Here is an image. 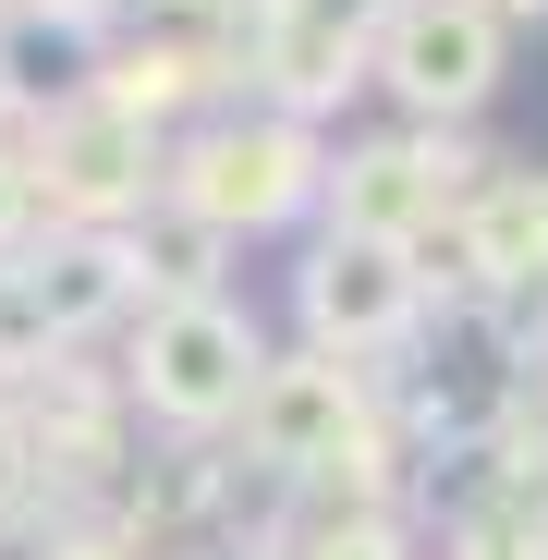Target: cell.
<instances>
[{"mask_svg":"<svg viewBox=\"0 0 548 560\" xmlns=\"http://www.w3.org/2000/svg\"><path fill=\"white\" fill-rule=\"evenodd\" d=\"M329 147H341V135H317V122H293V110H268V98H232V110H208L196 135H171V183H159V208L208 220L220 244L317 232V220H329Z\"/></svg>","mask_w":548,"mask_h":560,"instance_id":"obj_1","label":"cell"},{"mask_svg":"<svg viewBox=\"0 0 548 560\" xmlns=\"http://www.w3.org/2000/svg\"><path fill=\"white\" fill-rule=\"evenodd\" d=\"M281 365V341L256 329V305L244 293H220V305H147L135 329H123V402H135V427H171L183 451H220L244 415H256V378Z\"/></svg>","mask_w":548,"mask_h":560,"instance_id":"obj_2","label":"cell"},{"mask_svg":"<svg viewBox=\"0 0 548 560\" xmlns=\"http://www.w3.org/2000/svg\"><path fill=\"white\" fill-rule=\"evenodd\" d=\"M488 196V159L476 135H427V122H378V135H341L329 147V232H365V244H427Z\"/></svg>","mask_w":548,"mask_h":560,"instance_id":"obj_3","label":"cell"},{"mask_svg":"<svg viewBox=\"0 0 548 560\" xmlns=\"http://www.w3.org/2000/svg\"><path fill=\"white\" fill-rule=\"evenodd\" d=\"M427 317H439V293L403 244H365V232H329V220L293 244V341H317L341 365H390Z\"/></svg>","mask_w":548,"mask_h":560,"instance_id":"obj_4","label":"cell"},{"mask_svg":"<svg viewBox=\"0 0 548 560\" xmlns=\"http://www.w3.org/2000/svg\"><path fill=\"white\" fill-rule=\"evenodd\" d=\"M512 73V25L488 0H390L378 13V98L427 135H464Z\"/></svg>","mask_w":548,"mask_h":560,"instance_id":"obj_5","label":"cell"},{"mask_svg":"<svg viewBox=\"0 0 548 560\" xmlns=\"http://www.w3.org/2000/svg\"><path fill=\"white\" fill-rule=\"evenodd\" d=\"M25 159L49 183V220L61 232H135L159 208V183H171V135H147L135 110H110L98 85H85L73 110L25 122Z\"/></svg>","mask_w":548,"mask_h":560,"instance_id":"obj_6","label":"cell"},{"mask_svg":"<svg viewBox=\"0 0 548 560\" xmlns=\"http://www.w3.org/2000/svg\"><path fill=\"white\" fill-rule=\"evenodd\" d=\"M0 280L25 293V317L49 329V353H85L98 329H135V317H147L123 232H49V244H25V256L0 268Z\"/></svg>","mask_w":548,"mask_h":560,"instance_id":"obj_7","label":"cell"},{"mask_svg":"<svg viewBox=\"0 0 548 560\" xmlns=\"http://www.w3.org/2000/svg\"><path fill=\"white\" fill-rule=\"evenodd\" d=\"M123 256H135V293H147V305H220L244 244H220L208 220H183V208H147V220L123 232Z\"/></svg>","mask_w":548,"mask_h":560,"instance_id":"obj_8","label":"cell"},{"mask_svg":"<svg viewBox=\"0 0 548 560\" xmlns=\"http://www.w3.org/2000/svg\"><path fill=\"white\" fill-rule=\"evenodd\" d=\"M61 220H49V183H37V159H25V122L0 135V268H13L25 244H49Z\"/></svg>","mask_w":548,"mask_h":560,"instance_id":"obj_9","label":"cell"},{"mask_svg":"<svg viewBox=\"0 0 548 560\" xmlns=\"http://www.w3.org/2000/svg\"><path fill=\"white\" fill-rule=\"evenodd\" d=\"M220 560H281V548H220Z\"/></svg>","mask_w":548,"mask_h":560,"instance_id":"obj_10","label":"cell"},{"mask_svg":"<svg viewBox=\"0 0 548 560\" xmlns=\"http://www.w3.org/2000/svg\"><path fill=\"white\" fill-rule=\"evenodd\" d=\"M0 135H13V98H0Z\"/></svg>","mask_w":548,"mask_h":560,"instance_id":"obj_11","label":"cell"}]
</instances>
